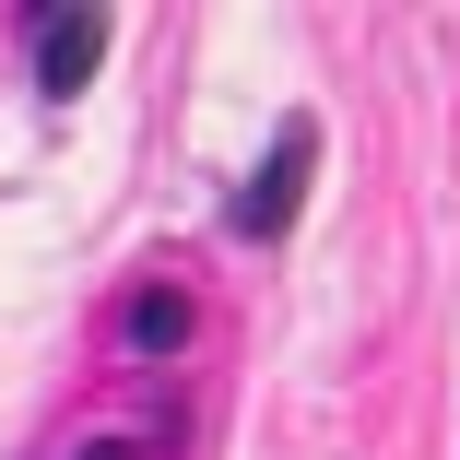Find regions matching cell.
Listing matches in <instances>:
<instances>
[{"instance_id":"1","label":"cell","mask_w":460,"mask_h":460,"mask_svg":"<svg viewBox=\"0 0 460 460\" xmlns=\"http://www.w3.org/2000/svg\"><path fill=\"white\" fill-rule=\"evenodd\" d=\"M307 165H319V119H284V130H271V154H260V177L225 201V225L271 248V236L296 225V201H307Z\"/></svg>"},{"instance_id":"2","label":"cell","mask_w":460,"mask_h":460,"mask_svg":"<svg viewBox=\"0 0 460 460\" xmlns=\"http://www.w3.org/2000/svg\"><path fill=\"white\" fill-rule=\"evenodd\" d=\"M24 36H36V95H59V107H71L83 83H95V59H107V36H119V24H107V13H36Z\"/></svg>"},{"instance_id":"3","label":"cell","mask_w":460,"mask_h":460,"mask_svg":"<svg viewBox=\"0 0 460 460\" xmlns=\"http://www.w3.org/2000/svg\"><path fill=\"white\" fill-rule=\"evenodd\" d=\"M119 331H130V354H177V342H190V296H177V284H142Z\"/></svg>"},{"instance_id":"4","label":"cell","mask_w":460,"mask_h":460,"mask_svg":"<svg viewBox=\"0 0 460 460\" xmlns=\"http://www.w3.org/2000/svg\"><path fill=\"white\" fill-rule=\"evenodd\" d=\"M83 460H130V448H119V437H107V448H83Z\"/></svg>"}]
</instances>
